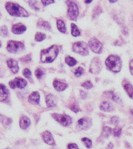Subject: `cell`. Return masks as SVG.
I'll return each mask as SVG.
<instances>
[{
    "label": "cell",
    "mask_w": 133,
    "mask_h": 149,
    "mask_svg": "<svg viewBox=\"0 0 133 149\" xmlns=\"http://www.w3.org/2000/svg\"><path fill=\"white\" fill-rule=\"evenodd\" d=\"M59 52L58 47L55 45L41 52V61L43 63H51L56 59Z\"/></svg>",
    "instance_id": "cell-1"
},
{
    "label": "cell",
    "mask_w": 133,
    "mask_h": 149,
    "mask_svg": "<svg viewBox=\"0 0 133 149\" xmlns=\"http://www.w3.org/2000/svg\"><path fill=\"white\" fill-rule=\"evenodd\" d=\"M5 8L6 10L8 11V13L10 14L11 16L27 17L29 15L28 13L23 8H22L21 6H19L17 3H13L8 2V3H6Z\"/></svg>",
    "instance_id": "cell-2"
},
{
    "label": "cell",
    "mask_w": 133,
    "mask_h": 149,
    "mask_svg": "<svg viewBox=\"0 0 133 149\" xmlns=\"http://www.w3.org/2000/svg\"><path fill=\"white\" fill-rule=\"evenodd\" d=\"M106 66L113 72H119L122 69V61L117 56H109L106 60Z\"/></svg>",
    "instance_id": "cell-3"
},
{
    "label": "cell",
    "mask_w": 133,
    "mask_h": 149,
    "mask_svg": "<svg viewBox=\"0 0 133 149\" xmlns=\"http://www.w3.org/2000/svg\"><path fill=\"white\" fill-rule=\"evenodd\" d=\"M68 16L71 20H76L77 17L79 15V9L77 5L74 2L72 1H68Z\"/></svg>",
    "instance_id": "cell-4"
},
{
    "label": "cell",
    "mask_w": 133,
    "mask_h": 149,
    "mask_svg": "<svg viewBox=\"0 0 133 149\" xmlns=\"http://www.w3.org/2000/svg\"><path fill=\"white\" fill-rule=\"evenodd\" d=\"M72 50L76 53L80 54L82 56H87L88 54L87 45L84 42H77L72 45Z\"/></svg>",
    "instance_id": "cell-5"
},
{
    "label": "cell",
    "mask_w": 133,
    "mask_h": 149,
    "mask_svg": "<svg viewBox=\"0 0 133 149\" xmlns=\"http://www.w3.org/2000/svg\"><path fill=\"white\" fill-rule=\"evenodd\" d=\"M23 48H24V44L21 42L9 41L7 45V50L11 53H16Z\"/></svg>",
    "instance_id": "cell-6"
},
{
    "label": "cell",
    "mask_w": 133,
    "mask_h": 149,
    "mask_svg": "<svg viewBox=\"0 0 133 149\" xmlns=\"http://www.w3.org/2000/svg\"><path fill=\"white\" fill-rule=\"evenodd\" d=\"M53 117L55 118V120H57L63 126H68V125H70L72 123V118L68 116V115L53 113Z\"/></svg>",
    "instance_id": "cell-7"
},
{
    "label": "cell",
    "mask_w": 133,
    "mask_h": 149,
    "mask_svg": "<svg viewBox=\"0 0 133 149\" xmlns=\"http://www.w3.org/2000/svg\"><path fill=\"white\" fill-rule=\"evenodd\" d=\"M89 47L91 48V50L95 52V53H101V50H102V44L101 43L100 41H98L96 38H91L89 42Z\"/></svg>",
    "instance_id": "cell-8"
},
{
    "label": "cell",
    "mask_w": 133,
    "mask_h": 149,
    "mask_svg": "<svg viewBox=\"0 0 133 149\" xmlns=\"http://www.w3.org/2000/svg\"><path fill=\"white\" fill-rule=\"evenodd\" d=\"M101 69V65L100 60L96 57L91 61V63L90 65V72L92 74H98Z\"/></svg>",
    "instance_id": "cell-9"
},
{
    "label": "cell",
    "mask_w": 133,
    "mask_h": 149,
    "mask_svg": "<svg viewBox=\"0 0 133 149\" xmlns=\"http://www.w3.org/2000/svg\"><path fill=\"white\" fill-rule=\"evenodd\" d=\"M91 126V119L90 118H82L77 122V127L82 130H87Z\"/></svg>",
    "instance_id": "cell-10"
},
{
    "label": "cell",
    "mask_w": 133,
    "mask_h": 149,
    "mask_svg": "<svg viewBox=\"0 0 133 149\" xmlns=\"http://www.w3.org/2000/svg\"><path fill=\"white\" fill-rule=\"evenodd\" d=\"M9 85L12 89H14L16 87L19 88V89H23L27 85V81L22 78H16L9 82Z\"/></svg>",
    "instance_id": "cell-11"
},
{
    "label": "cell",
    "mask_w": 133,
    "mask_h": 149,
    "mask_svg": "<svg viewBox=\"0 0 133 149\" xmlns=\"http://www.w3.org/2000/svg\"><path fill=\"white\" fill-rule=\"evenodd\" d=\"M42 138H43V140L48 145H51V146H53L55 144V141H54V139H53V135L51 134L50 132H48V131H45V132H43L42 133Z\"/></svg>",
    "instance_id": "cell-12"
},
{
    "label": "cell",
    "mask_w": 133,
    "mask_h": 149,
    "mask_svg": "<svg viewBox=\"0 0 133 149\" xmlns=\"http://www.w3.org/2000/svg\"><path fill=\"white\" fill-rule=\"evenodd\" d=\"M26 26H24L23 24H22V23H17V24H14L12 27V32H13V33H14V34L18 35V34L23 33V32L26 31Z\"/></svg>",
    "instance_id": "cell-13"
},
{
    "label": "cell",
    "mask_w": 133,
    "mask_h": 149,
    "mask_svg": "<svg viewBox=\"0 0 133 149\" xmlns=\"http://www.w3.org/2000/svg\"><path fill=\"white\" fill-rule=\"evenodd\" d=\"M7 64H8V66L10 68V70L13 74H16V73L18 72V62L15 60H13V59L8 60Z\"/></svg>",
    "instance_id": "cell-14"
},
{
    "label": "cell",
    "mask_w": 133,
    "mask_h": 149,
    "mask_svg": "<svg viewBox=\"0 0 133 149\" xmlns=\"http://www.w3.org/2000/svg\"><path fill=\"white\" fill-rule=\"evenodd\" d=\"M28 101H29V103L33 104H39V101H40V95H39V93L37 92V91L32 92V94L29 95V97H28Z\"/></svg>",
    "instance_id": "cell-15"
},
{
    "label": "cell",
    "mask_w": 133,
    "mask_h": 149,
    "mask_svg": "<svg viewBox=\"0 0 133 149\" xmlns=\"http://www.w3.org/2000/svg\"><path fill=\"white\" fill-rule=\"evenodd\" d=\"M46 103L48 108H53L57 105V98L53 95H48L46 97Z\"/></svg>",
    "instance_id": "cell-16"
},
{
    "label": "cell",
    "mask_w": 133,
    "mask_h": 149,
    "mask_svg": "<svg viewBox=\"0 0 133 149\" xmlns=\"http://www.w3.org/2000/svg\"><path fill=\"white\" fill-rule=\"evenodd\" d=\"M8 96V91L5 85L0 84V102L5 101Z\"/></svg>",
    "instance_id": "cell-17"
},
{
    "label": "cell",
    "mask_w": 133,
    "mask_h": 149,
    "mask_svg": "<svg viewBox=\"0 0 133 149\" xmlns=\"http://www.w3.org/2000/svg\"><path fill=\"white\" fill-rule=\"evenodd\" d=\"M53 86L58 91H63L68 87V85L58 80H55L53 81Z\"/></svg>",
    "instance_id": "cell-18"
},
{
    "label": "cell",
    "mask_w": 133,
    "mask_h": 149,
    "mask_svg": "<svg viewBox=\"0 0 133 149\" xmlns=\"http://www.w3.org/2000/svg\"><path fill=\"white\" fill-rule=\"evenodd\" d=\"M30 119L26 116H23L20 118V121H19V125L20 128L23 129H27L30 126Z\"/></svg>",
    "instance_id": "cell-19"
},
{
    "label": "cell",
    "mask_w": 133,
    "mask_h": 149,
    "mask_svg": "<svg viewBox=\"0 0 133 149\" xmlns=\"http://www.w3.org/2000/svg\"><path fill=\"white\" fill-rule=\"evenodd\" d=\"M100 109L102 111L111 112L114 109V106L110 102H103V103H101V104L100 105Z\"/></svg>",
    "instance_id": "cell-20"
},
{
    "label": "cell",
    "mask_w": 133,
    "mask_h": 149,
    "mask_svg": "<svg viewBox=\"0 0 133 149\" xmlns=\"http://www.w3.org/2000/svg\"><path fill=\"white\" fill-rule=\"evenodd\" d=\"M0 122L2 123V124H3L4 127L8 128L11 123H12V119L6 117V116H4V115L0 114Z\"/></svg>",
    "instance_id": "cell-21"
},
{
    "label": "cell",
    "mask_w": 133,
    "mask_h": 149,
    "mask_svg": "<svg viewBox=\"0 0 133 149\" xmlns=\"http://www.w3.org/2000/svg\"><path fill=\"white\" fill-rule=\"evenodd\" d=\"M124 88H125V91L127 93V95L131 99L133 100V86L130 83H127L124 85Z\"/></svg>",
    "instance_id": "cell-22"
},
{
    "label": "cell",
    "mask_w": 133,
    "mask_h": 149,
    "mask_svg": "<svg viewBox=\"0 0 133 149\" xmlns=\"http://www.w3.org/2000/svg\"><path fill=\"white\" fill-rule=\"evenodd\" d=\"M57 27H58V29L59 31H60L61 32L65 33V32H67V28H66L65 22H64L63 20L58 19V20L57 21Z\"/></svg>",
    "instance_id": "cell-23"
},
{
    "label": "cell",
    "mask_w": 133,
    "mask_h": 149,
    "mask_svg": "<svg viewBox=\"0 0 133 149\" xmlns=\"http://www.w3.org/2000/svg\"><path fill=\"white\" fill-rule=\"evenodd\" d=\"M37 27H41V28H44L46 30H51V26L50 24L48 23V22L43 21V20H39L37 22Z\"/></svg>",
    "instance_id": "cell-24"
},
{
    "label": "cell",
    "mask_w": 133,
    "mask_h": 149,
    "mask_svg": "<svg viewBox=\"0 0 133 149\" xmlns=\"http://www.w3.org/2000/svg\"><path fill=\"white\" fill-rule=\"evenodd\" d=\"M112 128H109V127H104L103 128V130H102V133H101V136L103 138H108L110 134L112 133Z\"/></svg>",
    "instance_id": "cell-25"
},
{
    "label": "cell",
    "mask_w": 133,
    "mask_h": 149,
    "mask_svg": "<svg viewBox=\"0 0 133 149\" xmlns=\"http://www.w3.org/2000/svg\"><path fill=\"white\" fill-rule=\"evenodd\" d=\"M71 27H72V35L73 37H78V36H80L81 32H80L79 29L77 28V27L75 25L74 23H72Z\"/></svg>",
    "instance_id": "cell-26"
},
{
    "label": "cell",
    "mask_w": 133,
    "mask_h": 149,
    "mask_svg": "<svg viewBox=\"0 0 133 149\" xmlns=\"http://www.w3.org/2000/svg\"><path fill=\"white\" fill-rule=\"evenodd\" d=\"M65 61H66V63L69 66H73V65H75L77 64V61H76L74 58H72V57L69 56H66V58H65Z\"/></svg>",
    "instance_id": "cell-27"
},
{
    "label": "cell",
    "mask_w": 133,
    "mask_h": 149,
    "mask_svg": "<svg viewBox=\"0 0 133 149\" xmlns=\"http://www.w3.org/2000/svg\"><path fill=\"white\" fill-rule=\"evenodd\" d=\"M29 6L32 8V9H34V10L38 11L40 9V7L38 5V3H37V1L36 0H29Z\"/></svg>",
    "instance_id": "cell-28"
},
{
    "label": "cell",
    "mask_w": 133,
    "mask_h": 149,
    "mask_svg": "<svg viewBox=\"0 0 133 149\" xmlns=\"http://www.w3.org/2000/svg\"><path fill=\"white\" fill-rule=\"evenodd\" d=\"M45 38H46V35L42 33V32H37L35 35V40L37 42H42Z\"/></svg>",
    "instance_id": "cell-29"
},
{
    "label": "cell",
    "mask_w": 133,
    "mask_h": 149,
    "mask_svg": "<svg viewBox=\"0 0 133 149\" xmlns=\"http://www.w3.org/2000/svg\"><path fill=\"white\" fill-rule=\"evenodd\" d=\"M101 12H102V10H101V8H100L99 6H97V7H96V8H94V10L92 12V17H96L99 16V15L101 14Z\"/></svg>",
    "instance_id": "cell-30"
},
{
    "label": "cell",
    "mask_w": 133,
    "mask_h": 149,
    "mask_svg": "<svg viewBox=\"0 0 133 149\" xmlns=\"http://www.w3.org/2000/svg\"><path fill=\"white\" fill-rule=\"evenodd\" d=\"M8 34V28L6 26H2L0 27V35L2 37H7Z\"/></svg>",
    "instance_id": "cell-31"
},
{
    "label": "cell",
    "mask_w": 133,
    "mask_h": 149,
    "mask_svg": "<svg viewBox=\"0 0 133 149\" xmlns=\"http://www.w3.org/2000/svg\"><path fill=\"white\" fill-rule=\"evenodd\" d=\"M82 141L83 142V143L85 144V146L87 148H91L92 143H91V141L90 139H87V138H83V139H82Z\"/></svg>",
    "instance_id": "cell-32"
},
{
    "label": "cell",
    "mask_w": 133,
    "mask_h": 149,
    "mask_svg": "<svg viewBox=\"0 0 133 149\" xmlns=\"http://www.w3.org/2000/svg\"><path fill=\"white\" fill-rule=\"evenodd\" d=\"M112 133L114 134L115 137H120L121 134H122V128H119V127H116V128L113 129Z\"/></svg>",
    "instance_id": "cell-33"
},
{
    "label": "cell",
    "mask_w": 133,
    "mask_h": 149,
    "mask_svg": "<svg viewBox=\"0 0 133 149\" xmlns=\"http://www.w3.org/2000/svg\"><path fill=\"white\" fill-rule=\"evenodd\" d=\"M82 87H84V88L87 89V90H89V89H91V88H92L93 85H92V83H91V81L87 80V81H85V82L82 85Z\"/></svg>",
    "instance_id": "cell-34"
},
{
    "label": "cell",
    "mask_w": 133,
    "mask_h": 149,
    "mask_svg": "<svg viewBox=\"0 0 133 149\" xmlns=\"http://www.w3.org/2000/svg\"><path fill=\"white\" fill-rule=\"evenodd\" d=\"M35 75L37 79H41L43 75V71L41 69H37L35 70Z\"/></svg>",
    "instance_id": "cell-35"
},
{
    "label": "cell",
    "mask_w": 133,
    "mask_h": 149,
    "mask_svg": "<svg viewBox=\"0 0 133 149\" xmlns=\"http://www.w3.org/2000/svg\"><path fill=\"white\" fill-rule=\"evenodd\" d=\"M23 75H24L26 78H30V77H31V74H32V73H31V70H30L26 68V69L23 70Z\"/></svg>",
    "instance_id": "cell-36"
},
{
    "label": "cell",
    "mask_w": 133,
    "mask_h": 149,
    "mask_svg": "<svg viewBox=\"0 0 133 149\" xmlns=\"http://www.w3.org/2000/svg\"><path fill=\"white\" fill-rule=\"evenodd\" d=\"M70 109H72L73 112H75V113H77V112L80 111L79 107H78V105H77V104H72V105L70 106Z\"/></svg>",
    "instance_id": "cell-37"
},
{
    "label": "cell",
    "mask_w": 133,
    "mask_h": 149,
    "mask_svg": "<svg viewBox=\"0 0 133 149\" xmlns=\"http://www.w3.org/2000/svg\"><path fill=\"white\" fill-rule=\"evenodd\" d=\"M111 98H112V100H113L114 101L116 102V103H118V104L122 103V100L120 99V97H119V96L116 95H115L114 93L112 94V97H111Z\"/></svg>",
    "instance_id": "cell-38"
},
{
    "label": "cell",
    "mask_w": 133,
    "mask_h": 149,
    "mask_svg": "<svg viewBox=\"0 0 133 149\" xmlns=\"http://www.w3.org/2000/svg\"><path fill=\"white\" fill-rule=\"evenodd\" d=\"M74 74L76 76H80V75H82V74H83V69H82V67H78L77 69H76Z\"/></svg>",
    "instance_id": "cell-39"
},
{
    "label": "cell",
    "mask_w": 133,
    "mask_h": 149,
    "mask_svg": "<svg viewBox=\"0 0 133 149\" xmlns=\"http://www.w3.org/2000/svg\"><path fill=\"white\" fill-rule=\"evenodd\" d=\"M118 122H119V118L117 117V116H113V117L111 118V123H112V124L117 125Z\"/></svg>",
    "instance_id": "cell-40"
},
{
    "label": "cell",
    "mask_w": 133,
    "mask_h": 149,
    "mask_svg": "<svg viewBox=\"0 0 133 149\" xmlns=\"http://www.w3.org/2000/svg\"><path fill=\"white\" fill-rule=\"evenodd\" d=\"M42 1V3L44 6L49 5V4H52L54 3V0H41Z\"/></svg>",
    "instance_id": "cell-41"
},
{
    "label": "cell",
    "mask_w": 133,
    "mask_h": 149,
    "mask_svg": "<svg viewBox=\"0 0 133 149\" xmlns=\"http://www.w3.org/2000/svg\"><path fill=\"white\" fill-rule=\"evenodd\" d=\"M21 61H23V62H26V63H27V62H29V61H31V56H30V55H27V56H26L25 57L21 58Z\"/></svg>",
    "instance_id": "cell-42"
},
{
    "label": "cell",
    "mask_w": 133,
    "mask_h": 149,
    "mask_svg": "<svg viewBox=\"0 0 133 149\" xmlns=\"http://www.w3.org/2000/svg\"><path fill=\"white\" fill-rule=\"evenodd\" d=\"M68 149H79L78 148V147H77V145L75 143L68 144Z\"/></svg>",
    "instance_id": "cell-43"
},
{
    "label": "cell",
    "mask_w": 133,
    "mask_h": 149,
    "mask_svg": "<svg viewBox=\"0 0 133 149\" xmlns=\"http://www.w3.org/2000/svg\"><path fill=\"white\" fill-rule=\"evenodd\" d=\"M129 67H130V71H131V74H133V60L131 61L130 65H129Z\"/></svg>",
    "instance_id": "cell-44"
},
{
    "label": "cell",
    "mask_w": 133,
    "mask_h": 149,
    "mask_svg": "<svg viewBox=\"0 0 133 149\" xmlns=\"http://www.w3.org/2000/svg\"><path fill=\"white\" fill-rule=\"evenodd\" d=\"M80 93H81V95H82V99H85L86 96H87V94H85L83 91H81Z\"/></svg>",
    "instance_id": "cell-45"
},
{
    "label": "cell",
    "mask_w": 133,
    "mask_h": 149,
    "mask_svg": "<svg viewBox=\"0 0 133 149\" xmlns=\"http://www.w3.org/2000/svg\"><path fill=\"white\" fill-rule=\"evenodd\" d=\"M107 149H113V144H112V143H109L108 147H107Z\"/></svg>",
    "instance_id": "cell-46"
},
{
    "label": "cell",
    "mask_w": 133,
    "mask_h": 149,
    "mask_svg": "<svg viewBox=\"0 0 133 149\" xmlns=\"http://www.w3.org/2000/svg\"><path fill=\"white\" fill-rule=\"evenodd\" d=\"M91 1H92V0H85V3L88 4V3H90Z\"/></svg>",
    "instance_id": "cell-47"
},
{
    "label": "cell",
    "mask_w": 133,
    "mask_h": 149,
    "mask_svg": "<svg viewBox=\"0 0 133 149\" xmlns=\"http://www.w3.org/2000/svg\"><path fill=\"white\" fill-rule=\"evenodd\" d=\"M117 0H109V2L110 3H116Z\"/></svg>",
    "instance_id": "cell-48"
},
{
    "label": "cell",
    "mask_w": 133,
    "mask_h": 149,
    "mask_svg": "<svg viewBox=\"0 0 133 149\" xmlns=\"http://www.w3.org/2000/svg\"><path fill=\"white\" fill-rule=\"evenodd\" d=\"M131 113H132V114L133 115V109H131Z\"/></svg>",
    "instance_id": "cell-49"
},
{
    "label": "cell",
    "mask_w": 133,
    "mask_h": 149,
    "mask_svg": "<svg viewBox=\"0 0 133 149\" xmlns=\"http://www.w3.org/2000/svg\"><path fill=\"white\" fill-rule=\"evenodd\" d=\"M0 47H1V44H0Z\"/></svg>",
    "instance_id": "cell-50"
},
{
    "label": "cell",
    "mask_w": 133,
    "mask_h": 149,
    "mask_svg": "<svg viewBox=\"0 0 133 149\" xmlns=\"http://www.w3.org/2000/svg\"><path fill=\"white\" fill-rule=\"evenodd\" d=\"M0 17H1V14H0Z\"/></svg>",
    "instance_id": "cell-51"
},
{
    "label": "cell",
    "mask_w": 133,
    "mask_h": 149,
    "mask_svg": "<svg viewBox=\"0 0 133 149\" xmlns=\"http://www.w3.org/2000/svg\"><path fill=\"white\" fill-rule=\"evenodd\" d=\"M132 21H133V18H132Z\"/></svg>",
    "instance_id": "cell-52"
}]
</instances>
